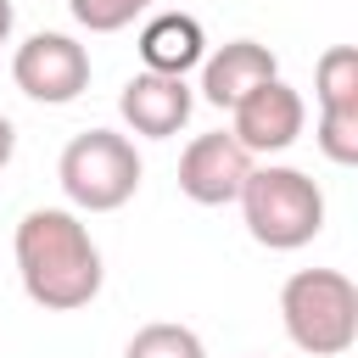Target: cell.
Returning <instances> with one entry per match:
<instances>
[{
  "label": "cell",
  "instance_id": "9c48e42d",
  "mask_svg": "<svg viewBox=\"0 0 358 358\" xmlns=\"http://www.w3.org/2000/svg\"><path fill=\"white\" fill-rule=\"evenodd\" d=\"M268 78H280V62H274V50L268 45H257V39H229V45H218L213 56H201V95L213 101V106H241L257 84H268Z\"/></svg>",
  "mask_w": 358,
  "mask_h": 358
},
{
  "label": "cell",
  "instance_id": "5b68a950",
  "mask_svg": "<svg viewBox=\"0 0 358 358\" xmlns=\"http://www.w3.org/2000/svg\"><path fill=\"white\" fill-rule=\"evenodd\" d=\"M11 78L28 101H45V106H67L90 90V50L67 34H34L17 45L11 56Z\"/></svg>",
  "mask_w": 358,
  "mask_h": 358
},
{
  "label": "cell",
  "instance_id": "8992f818",
  "mask_svg": "<svg viewBox=\"0 0 358 358\" xmlns=\"http://www.w3.org/2000/svg\"><path fill=\"white\" fill-rule=\"evenodd\" d=\"M246 173H252V151H241V140L224 134V129L196 134V140L185 145V157H179V190H185L196 207H224V201H235L241 185H246Z\"/></svg>",
  "mask_w": 358,
  "mask_h": 358
},
{
  "label": "cell",
  "instance_id": "7a4b0ae2",
  "mask_svg": "<svg viewBox=\"0 0 358 358\" xmlns=\"http://www.w3.org/2000/svg\"><path fill=\"white\" fill-rule=\"evenodd\" d=\"M235 201H241L252 241L268 252H296L324 229V190L302 168H280V162L252 168Z\"/></svg>",
  "mask_w": 358,
  "mask_h": 358
},
{
  "label": "cell",
  "instance_id": "ba28073f",
  "mask_svg": "<svg viewBox=\"0 0 358 358\" xmlns=\"http://www.w3.org/2000/svg\"><path fill=\"white\" fill-rule=\"evenodd\" d=\"M190 106H196L190 84H185V78H168V73H134V78L123 84V95H117L123 123H129L134 134H145V140L179 134V129L190 123Z\"/></svg>",
  "mask_w": 358,
  "mask_h": 358
},
{
  "label": "cell",
  "instance_id": "2e32d148",
  "mask_svg": "<svg viewBox=\"0 0 358 358\" xmlns=\"http://www.w3.org/2000/svg\"><path fill=\"white\" fill-rule=\"evenodd\" d=\"M11 39V0H0V45Z\"/></svg>",
  "mask_w": 358,
  "mask_h": 358
},
{
  "label": "cell",
  "instance_id": "6da1fadb",
  "mask_svg": "<svg viewBox=\"0 0 358 358\" xmlns=\"http://www.w3.org/2000/svg\"><path fill=\"white\" fill-rule=\"evenodd\" d=\"M17 274L34 308L45 313H73L90 308L101 291V246L90 241L84 218L67 207H34L17 224Z\"/></svg>",
  "mask_w": 358,
  "mask_h": 358
},
{
  "label": "cell",
  "instance_id": "30bf717a",
  "mask_svg": "<svg viewBox=\"0 0 358 358\" xmlns=\"http://www.w3.org/2000/svg\"><path fill=\"white\" fill-rule=\"evenodd\" d=\"M201 56H207V34H201V22L185 17V11H157V17L140 28V62H145V73L185 78Z\"/></svg>",
  "mask_w": 358,
  "mask_h": 358
},
{
  "label": "cell",
  "instance_id": "4fadbf2b",
  "mask_svg": "<svg viewBox=\"0 0 358 358\" xmlns=\"http://www.w3.org/2000/svg\"><path fill=\"white\" fill-rule=\"evenodd\" d=\"M73 6V22L78 28H90V34H117V28H129L151 0H67Z\"/></svg>",
  "mask_w": 358,
  "mask_h": 358
},
{
  "label": "cell",
  "instance_id": "7c38bea8",
  "mask_svg": "<svg viewBox=\"0 0 358 358\" xmlns=\"http://www.w3.org/2000/svg\"><path fill=\"white\" fill-rule=\"evenodd\" d=\"M123 358H207V347H201V336L190 330V324H145V330H134L129 336V347H123Z\"/></svg>",
  "mask_w": 358,
  "mask_h": 358
},
{
  "label": "cell",
  "instance_id": "52a82bcc",
  "mask_svg": "<svg viewBox=\"0 0 358 358\" xmlns=\"http://www.w3.org/2000/svg\"><path fill=\"white\" fill-rule=\"evenodd\" d=\"M302 123H308L302 95H296L285 78H268V84H257V90L235 106V129H229V134L241 140V151H263V157H274V151L296 145Z\"/></svg>",
  "mask_w": 358,
  "mask_h": 358
},
{
  "label": "cell",
  "instance_id": "277c9868",
  "mask_svg": "<svg viewBox=\"0 0 358 358\" xmlns=\"http://www.w3.org/2000/svg\"><path fill=\"white\" fill-rule=\"evenodd\" d=\"M56 179L78 213H117L140 190V151L117 129H84L67 140Z\"/></svg>",
  "mask_w": 358,
  "mask_h": 358
},
{
  "label": "cell",
  "instance_id": "3957f363",
  "mask_svg": "<svg viewBox=\"0 0 358 358\" xmlns=\"http://www.w3.org/2000/svg\"><path fill=\"white\" fill-rule=\"evenodd\" d=\"M280 319L308 358H336L358 341V285L341 268H296L280 291Z\"/></svg>",
  "mask_w": 358,
  "mask_h": 358
},
{
  "label": "cell",
  "instance_id": "5bb4252c",
  "mask_svg": "<svg viewBox=\"0 0 358 358\" xmlns=\"http://www.w3.org/2000/svg\"><path fill=\"white\" fill-rule=\"evenodd\" d=\"M319 151L330 157V162H341V168H352L358 162V112H319Z\"/></svg>",
  "mask_w": 358,
  "mask_h": 358
},
{
  "label": "cell",
  "instance_id": "9a60e30c",
  "mask_svg": "<svg viewBox=\"0 0 358 358\" xmlns=\"http://www.w3.org/2000/svg\"><path fill=\"white\" fill-rule=\"evenodd\" d=\"M11 151H17V129H11V117L0 112V168L11 162Z\"/></svg>",
  "mask_w": 358,
  "mask_h": 358
},
{
  "label": "cell",
  "instance_id": "8fae6325",
  "mask_svg": "<svg viewBox=\"0 0 358 358\" xmlns=\"http://www.w3.org/2000/svg\"><path fill=\"white\" fill-rule=\"evenodd\" d=\"M313 95H319V112H358V50L352 45H330L319 56Z\"/></svg>",
  "mask_w": 358,
  "mask_h": 358
}]
</instances>
